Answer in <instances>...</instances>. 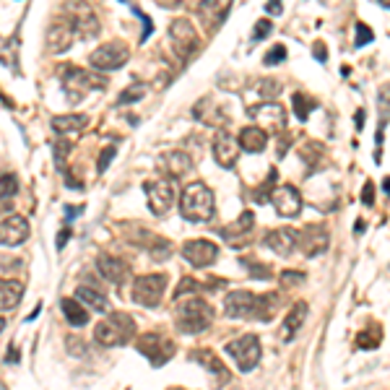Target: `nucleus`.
<instances>
[{
  "mask_svg": "<svg viewBox=\"0 0 390 390\" xmlns=\"http://www.w3.org/2000/svg\"><path fill=\"white\" fill-rule=\"evenodd\" d=\"M297 237H299V250L304 258H317L320 252L328 250V239H331L323 224H307L297 232Z\"/></svg>",
  "mask_w": 390,
  "mask_h": 390,
  "instance_id": "12",
  "label": "nucleus"
},
{
  "mask_svg": "<svg viewBox=\"0 0 390 390\" xmlns=\"http://www.w3.org/2000/svg\"><path fill=\"white\" fill-rule=\"evenodd\" d=\"M164 292H167V276L164 273H146V276H138L133 281V302L146 307V310L159 307L164 299Z\"/></svg>",
  "mask_w": 390,
  "mask_h": 390,
  "instance_id": "5",
  "label": "nucleus"
},
{
  "mask_svg": "<svg viewBox=\"0 0 390 390\" xmlns=\"http://www.w3.org/2000/svg\"><path fill=\"white\" fill-rule=\"evenodd\" d=\"M271 203L279 211V216L294 219L299 216V211H302V195L294 185H279V187H273Z\"/></svg>",
  "mask_w": 390,
  "mask_h": 390,
  "instance_id": "13",
  "label": "nucleus"
},
{
  "mask_svg": "<svg viewBox=\"0 0 390 390\" xmlns=\"http://www.w3.org/2000/svg\"><path fill=\"white\" fill-rule=\"evenodd\" d=\"M0 195H3V208L8 211V203L16 195V177L13 174H3V183H0Z\"/></svg>",
  "mask_w": 390,
  "mask_h": 390,
  "instance_id": "36",
  "label": "nucleus"
},
{
  "mask_svg": "<svg viewBox=\"0 0 390 390\" xmlns=\"http://www.w3.org/2000/svg\"><path fill=\"white\" fill-rule=\"evenodd\" d=\"M266 248L273 250L276 255H281V258H289L294 250L299 248V237H297V232L289 227H281V229H271L268 234H266Z\"/></svg>",
  "mask_w": 390,
  "mask_h": 390,
  "instance_id": "20",
  "label": "nucleus"
},
{
  "mask_svg": "<svg viewBox=\"0 0 390 390\" xmlns=\"http://www.w3.org/2000/svg\"><path fill=\"white\" fill-rule=\"evenodd\" d=\"M143 193L149 198V208L154 216H164L174 206V185L172 180H146Z\"/></svg>",
  "mask_w": 390,
  "mask_h": 390,
  "instance_id": "9",
  "label": "nucleus"
},
{
  "mask_svg": "<svg viewBox=\"0 0 390 390\" xmlns=\"http://www.w3.org/2000/svg\"><path fill=\"white\" fill-rule=\"evenodd\" d=\"M29 237V221L19 214H6L3 219V224H0V242H3V248H19L21 242H26Z\"/></svg>",
  "mask_w": 390,
  "mask_h": 390,
  "instance_id": "17",
  "label": "nucleus"
},
{
  "mask_svg": "<svg viewBox=\"0 0 390 390\" xmlns=\"http://www.w3.org/2000/svg\"><path fill=\"white\" fill-rule=\"evenodd\" d=\"M232 6H234V0H201L198 3V16H201L208 34H214L221 24L227 21Z\"/></svg>",
  "mask_w": 390,
  "mask_h": 390,
  "instance_id": "14",
  "label": "nucleus"
},
{
  "mask_svg": "<svg viewBox=\"0 0 390 390\" xmlns=\"http://www.w3.org/2000/svg\"><path fill=\"white\" fill-rule=\"evenodd\" d=\"M65 16L73 21L78 34H84V37H97V32H99L97 11L89 6L86 0H68V3H65Z\"/></svg>",
  "mask_w": 390,
  "mask_h": 390,
  "instance_id": "10",
  "label": "nucleus"
},
{
  "mask_svg": "<svg viewBox=\"0 0 390 390\" xmlns=\"http://www.w3.org/2000/svg\"><path fill=\"white\" fill-rule=\"evenodd\" d=\"M315 57H317L320 63H325V60H328V50H325L323 42H315Z\"/></svg>",
  "mask_w": 390,
  "mask_h": 390,
  "instance_id": "49",
  "label": "nucleus"
},
{
  "mask_svg": "<svg viewBox=\"0 0 390 390\" xmlns=\"http://www.w3.org/2000/svg\"><path fill=\"white\" fill-rule=\"evenodd\" d=\"M304 281V273L302 271H284L281 273V284H286V286H297V284Z\"/></svg>",
  "mask_w": 390,
  "mask_h": 390,
  "instance_id": "46",
  "label": "nucleus"
},
{
  "mask_svg": "<svg viewBox=\"0 0 390 390\" xmlns=\"http://www.w3.org/2000/svg\"><path fill=\"white\" fill-rule=\"evenodd\" d=\"M271 32H273V24L268 21V19H263V21L255 24V34H252V39H255V42H260V39H266V37H268Z\"/></svg>",
  "mask_w": 390,
  "mask_h": 390,
  "instance_id": "42",
  "label": "nucleus"
},
{
  "mask_svg": "<svg viewBox=\"0 0 390 390\" xmlns=\"http://www.w3.org/2000/svg\"><path fill=\"white\" fill-rule=\"evenodd\" d=\"M183 258L195 266V268H208V266H214L219 258V248L216 242H211V239L201 237V239H187L183 245Z\"/></svg>",
  "mask_w": 390,
  "mask_h": 390,
  "instance_id": "11",
  "label": "nucleus"
},
{
  "mask_svg": "<svg viewBox=\"0 0 390 390\" xmlns=\"http://www.w3.org/2000/svg\"><path fill=\"white\" fill-rule=\"evenodd\" d=\"M60 307H63V315L68 317V323L73 325V328H84V325L89 323V313L84 310V302L81 299H71V297H65L63 302H60Z\"/></svg>",
  "mask_w": 390,
  "mask_h": 390,
  "instance_id": "32",
  "label": "nucleus"
},
{
  "mask_svg": "<svg viewBox=\"0 0 390 390\" xmlns=\"http://www.w3.org/2000/svg\"><path fill=\"white\" fill-rule=\"evenodd\" d=\"M190 359H193V362H198V364H203V367H206L211 375H216L221 382H227V380H229V372L224 369L221 359H219L216 354L211 351V349H201V351H193V354H190Z\"/></svg>",
  "mask_w": 390,
  "mask_h": 390,
  "instance_id": "27",
  "label": "nucleus"
},
{
  "mask_svg": "<svg viewBox=\"0 0 390 390\" xmlns=\"http://www.w3.org/2000/svg\"><path fill=\"white\" fill-rule=\"evenodd\" d=\"M304 320H307V302H294L281 323V341H292L302 331Z\"/></svg>",
  "mask_w": 390,
  "mask_h": 390,
  "instance_id": "22",
  "label": "nucleus"
},
{
  "mask_svg": "<svg viewBox=\"0 0 390 390\" xmlns=\"http://www.w3.org/2000/svg\"><path fill=\"white\" fill-rule=\"evenodd\" d=\"M279 91H281V84L276 81V78H263L258 84V94L263 99H273V97H279Z\"/></svg>",
  "mask_w": 390,
  "mask_h": 390,
  "instance_id": "38",
  "label": "nucleus"
},
{
  "mask_svg": "<svg viewBox=\"0 0 390 390\" xmlns=\"http://www.w3.org/2000/svg\"><path fill=\"white\" fill-rule=\"evenodd\" d=\"M190 292H198V281H193V279H183V284L177 286V292H174V299H180V297H185V294Z\"/></svg>",
  "mask_w": 390,
  "mask_h": 390,
  "instance_id": "45",
  "label": "nucleus"
},
{
  "mask_svg": "<svg viewBox=\"0 0 390 390\" xmlns=\"http://www.w3.org/2000/svg\"><path fill=\"white\" fill-rule=\"evenodd\" d=\"M53 149H55V164L63 169L65 159H68V151L73 149V143L68 141V138H57V141L53 143Z\"/></svg>",
  "mask_w": 390,
  "mask_h": 390,
  "instance_id": "40",
  "label": "nucleus"
},
{
  "mask_svg": "<svg viewBox=\"0 0 390 390\" xmlns=\"http://www.w3.org/2000/svg\"><path fill=\"white\" fill-rule=\"evenodd\" d=\"M24 297V284L16 279H3L0 284V304H3V313H13Z\"/></svg>",
  "mask_w": 390,
  "mask_h": 390,
  "instance_id": "25",
  "label": "nucleus"
},
{
  "mask_svg": "<svg viewBox=\"0 0 390 390\" xmlns=\"http://www.w3.org/2000/svg\"><path fill=\"white\" fill-rule=\"evenodd\" d=\"M292 104H294V112H297V118L302 120H307L310 118V112H313L315 107H317V102H315L313 97H307V94H302V91H297L292 97Z\"/></svg>",
  "mask_w": 390,
  "mask_h": 390,
  "instance_id": "33",
  "label": "nucleus"
},
{
  "mask_svg": "<svg viewBox=\"0 0 390 390\" xmlns=\"http://www.w3.org/2000/svg\"><path fill=\"white\" fill-rule=\"evenodd\" d=\"M68 237H71V232H68V229H65V232H60V234H57V248L63 250L65 242H68Z\"/></svg>",
  "mask_w": 390,
  "mask_h": 390,
  "instance_id": "50",
  "label": "nucleus"
},
{
  "mask_svg": "<svg viewBox=\"0 0 390 390\" xmlns=\"http://www.w3.org/2000/svg\"><path fill=\"white\" fill-rule=\"evenodd\" d=\"M136 349H138L143 357L151 362L154 367H164V364L174 357V351H177V346H174L169 338H164L162 333H154V331L151 333L138 336Z\"/></svg>",
  "mask_w": 390,
  "mask_h": 390,
  "instance_id": "6",
  "label": "nucleus"
},
{
  "mask_svg": "<svg viewBox=\"0 0 390 390\" xmlns=\"http://www.w3.org/2000/svg\"><path fill=\"white\" fill-rule=\"evenodd\" d=\"M255 307H258V297L248 289L229 292L224 299V313L229 317H255Z\"/></svg>",
  "mask_w": 390,
  "mask_h": 390,
  "instance_id": "18",
  "label": "nucleus"
},
{
  "mask_svg": "<svg viewBox=\"0 0 390 390\" xmlns=\"http://www.w3.org/2000/svg\"><path fill=\"white\" fill-rule=\"evenodd\" d=\"M369 42H372V29L364 24H357V47H364Z\"/></svg>",
  "mask_w": 390,
  "mask_h": 390,
  "instance_id": "44",
  "label": "nucleus"
},
{
  "mask_svg": "<svg viewBox=\"0 0 390 390\" xmlns=\"http://www.w3.org/2000/svg\"><path fill=\"white\" fill-rule=\"evenodd\" d=\"M239 149H242L239 141L237 138H232L227 130H219L216 136H214V159H216L219 167L232 169V167L237 164Z\"/></svg>",
  "mask_w": 390,
  "mask_h": 390,
  "instance_id": "19",
  "label": "nucleus"
},
{
  "mask_svg": "<svg viewBox=\"0 0 390 390\" xmlns=\"http://www.w3.org/2000/svg\"><path fill=\"white\" fill-rule=\"evenodd\" d=\"M266 143H268V136H266V130L258 128V125H248V128L239 130V146H242V151L260 154L266 149Z\"/></svg>",
  "mask_w": 390,
  "mask_h": 390,
  "instance_id": "23",
  "label": "nucleus"
},
{
  "mask_svg": "<svg viewBox=\"0 0 390 390\" xmlns=\"http://www.w3.org/2000/svg\"><path fill=\"white\" fill-rule=\"evenodd\" d=\"M281 11H284V0H268V3H266V13L281 16Z\"/></svg>",
  "mask_w": 390,
  "mask_h": 390,
  "instance_id": "48",
  "label": "nucleus"
},
{
  "mask_svg": "<svg viewBox=\"0 0 390 390\" xmlns=\"http://www.w3.org/2000/svg\"><path fill=\"white\" fill-rule=\"evenodd\" d=\"M97 268L109 284H118V286L130 279V266H128V263H125V260H120V258H115V255H107V252H104V255H99Z\"/></svg>",
  "mask_w": 390,
  "mask_h": 390,
  "instance_id": "21",
  "label": "nucleus"
},
{
  "mask_svg": "<svg viewBox=\"0 0 390 390\" xmlns=\"http://www.w3.org/2000/svg\"><path fill=\"white\" fill-rule=\"evenodd\" d=\"M362 203L364 206H375V185L364 183V190H362Z\"/></svg>",
  "mask_w": 390,
  "mask_h": 390,
  "instance_id": "47",
  "label": "nucleus"
},
{
  "mask_svg": "<svg viewBox=\"0 0 390 390\" xmlns=\"http://www.w3.org/2000/svg\"><path fill=\"white\" fill-rule=\"evenodd\" d=\"M286 60V47L284 44H273L271 50L266 53V57H263V63L266 65H279Z\"/></svg>",
  "mask_w": 390,
  "mask_h": 390,
  "instance_id": "41",
  "label": "nucleus"
},
{
  "mask_svg": "<svg viewBox=\"0 0 390 390\" xmlns=\"http://www.w3.org/2000/svg\"><path fill=\"white\" fill-rule=\"evenodd\" d=\"M252 227H255V216H252V211H245V214H242V216H239L232 227L221 229V237L227 239L229 245H234V248H237V245H242L239 239L245 237V234H250Z\"/></svg>",
  "mask_w": 390,
  "mask_h": 390,
  "instance_id": "24",
  "label": "nucleus"
},
{
  "mask_svg": "<svg viewBox=\"0 0 390 390\" xmlns=\"http://www.w3.org/2000/svg\"><path fill=\"white\" fill-rule=\"evenodd\" d=\"M146 84H133L130 89H125L122 94H120L118 104H130V102H138V99H143V94H146Z\"/></svg>",
  "mask_w": 390,
  "mask_h": 390,
  "instance_id": "37",
  "label": "nucleus"
},
{
  "mask_svg": "<svg viewBox=\"0 0 390 390\" xmlns=\"http://www.w3.org/2000/svg\"><path fill=\"white\" fill-rule=\"evenodd\" d=\"M76 297L84 304H89L91 310H97V313H107L109 299L102 292H99V289H94V286H89V284H81V286L76 289Z\"/></svg>",
  "mask_w": 390,
  "mask_h": 390,
  "instance_id": "31",
  "label": "nucleus"
},
{
  "mask_svg": "<svg viewBox=\"0 0 390 390\" xmlns=\"http://www.w3.org/2000/svg\"><path fill=\"white\" fill-rule=\"evenodd\" d=\"M149 255H151L154 260H167L172 255V242L164 237H156V242H154L151 250H149Z\"/></svg>",
  "mask_w": 390,
  "mask_h": 390,
  "instance_id": "35",
  "label": "nucleus"
},
{
  "mask_svg": "<svg viewBox=\"0 0 390 390\" xmlns=\"http://www.w3.org/2000/svg\"><path fill=\"white\" fill-rule=\"evenodd\" d=\"M112 159H115V146H107V149H104V151L99 154V164H97L99 174L104 172V169H107L109 164H112Z\"/></svg>",
  "mask_w": 390,
  "mask_h": 390,
  "instance_id": "43",
  "label": "nucleus"
},
{
  "mask_svg": "<svg viewBox=\"0 0 390 390\" xmlns=\"http://www.w3.org/2000/svg\"><path fill=\"white\" fill-rule=\"evenodd\" d=\"M86 125H89L86 115H60V118H53V130L57 136H65V133L76 136V133H81Z\"/></svg>",
  "mask_w": 390,
  "mask_h": 390,
  "instance_id": "28",
  "label": "nucleus"
},
{
  "mask_svg": "<svg viewBox=\"0 0 390 390\" xmlns=\"http://www.w3.org/2000/svg\"><path fill=\"white\" fill-rule=\"evenodd\" d=\"M174 325L177 331L185 336H195V333H203L208 325L214 323V307L201 299V297H190V299H174Z\"/></svg>",
  "mask_w": 390,
  "mask_h": 390,
  "instance_id": "2",
  "label": "nucleus"
},
{
  "mask_svg": "<svg viewBox=\"0 0 390 390\" xmlns=\"http://www.w3.org/2000/svg\"><path fill=\"white\" fill-rule=\"evenodd\" d=\"M73 34H76L73 21L68 16H57L53 21V26L47 29V50L50 53H65V50H71Z\"/></svg>",
  "mask_w": 390,
  "mask_h": 390,
  "instance_id": "15",
  "label": "nucleus"
},
{
  "mask_svg": "<svg viewBox=\"0 0 390 390\" xmlns=\"http://www.w3.org/2000/svg\"><path fill=\"white\" fill-rule=\"evenodd\" d=\"M136 333V323L128 313H112L94 328V341L99 346H125Z\"/></svg>",
  "mask_w": 390,
  "mask_h": 390,
  "instance_id": "3",
  "label": "nucleus"
},
{
  "mask_svg": "<svg viewBox=\"0 0 390 390\" xmlns=\"http://www.w3.org/2000/svg\"><path fill=\"white\" fill-rule=\"evenodd\" d=\"M380 336H382V331H380V325L378 323H372L367 328V331H362L357 338V344L362 349H378L380 346Z\"/></svg>",
  "mask_w": 390,
  "mask_h": 390,
  "instance_id": "34",
  "label": "nucleus"
},
{
  "mask_svg": "<svg viewBox=\"0 0 390 390\" xmlns=\"http://www.w3.org/2000/svg\"><path fill=\"white\" fill-rule=\"evenodd\" d=\"M180 214L190 224H206L216 214V198L206 183H190L180 195Z\"/></svg>",
  "mask_w": 390,
  "mask_h": 390,
  "instance_id": "1",
  "label": "nucleus"
},
{
  "mask_svg": "<svg viewBox=\"0 0 390 390\" xmlns=\"http://www.w3.org/2000/svg\"><path fill=\"white\" fill-rule=\"evenodd\" d=\"M162 167L169 177H183L193 169V159L183 151H167L162 156Z\"/></svg>",
  "mask_w": 390,
  "mask_h": 390,
  "instance_id": "26",
  "label": "nucleus"
},
{
  "mask_svg": "<svg viewBox=\"0 0 390 390\" xmlns=\"http://www.w3.org/2000/svg\"><path fill=\"white\" fill-rule=\"evenodd\" d=\"M60 81H63V89L68 99L78 104V102H84L89 91H94V89H104V81H99L97 76H91L86 73L84 68H76V65H65L60 68Z\"/></svg>",
  "mask_w": 390,
  "mask_h": 390,
  "instance_id": "4",
  "label": "nucleus"
},
{
  "mask_svg": "<svg viewBox=\"0 0 390 390\" xmlns=\"http://www.w3.org/2000/svg\"><path fill=\"white\" fill-rule=\"evenodd\" d=\"M169 37L174 42V50L183 57H190L198 50V34H195L193 24L185 21V19H177V21L169 24Z\"/></svg>",
  "mask_w": 390,
  "mask_h": 390,
  "instance_id": "16",
  "label": "nucleus"
},
{
  "mask_svg": "<svg viewBox=\"0 0 390 390\" xmlns=\"http://www.w3.org/2000/svg\"><path fill=\"white\" fill-rule=\"evenodd\" d=\"M279 304H281V299H279V294L276 292L260 294L258 307H255V320H260V323H271L273 317H276V313H279Z\"/></svg>",
  "mask_w": 390,
  "mask_h": 390,
  "instance_id": "29",
  "label": "nucleus"
},
{
  "mask_svg": "<svg viewBox=\"0 0 390 390\" xmlns=\"http://www.w3.org/2000/svg\"><path fill=\"white\" fill-rule=\"evenodd\" d=\"M242 263H245V268L250 271L252 279H271V268L266 263H258V260H250V258H245Z\"/></svg>",
  "mask_w": 390,
  "mask_h": 390,
  "instance_id": "39",
  "label": "nucleus"
},
{
  "mask_svg": "<svg viewBox=\"0 0 390 390\" xmlns=\"http://www.w3.org/2000/svg\"><path fill=\"white\" fill-rule=\"evenodd\" d=\"M227 354L234 362H237V367L242 372H250V369L258 367L260 362V338L252 336V333H245V336L234 338V341H229L227 344Z\"/></svg>",
  "mask_w": 390,
  "mask_h": 390,
  "instance_id": "7",
  "label": "nucleus"
},
{
  "mask_svg": "<svg viewBox=\"0 0 390 390\" xmlns=\"http://www.w3.org/2000/svg\"><path fill=\"white\" fill-rule=\"evenodd\" d=\"M380 3H382V6H385V8H390V0H380Z\"/></svg>",
  "mask_w": 390,
  "mask_h": 390,
  "instance_id": "51",
  "label": "nucleus"
},
{
  "mask_svg": "<svg viewBox=\"0 0 390 390\" xmlns=\"http://www.w3.org/2000/svg\"><path fill=\"white\" fill-rule=\"evenodd\" d=\"M128 57H130L128 44L115 39V42H104L102 47H97L94 53L89 55V63H91V68H97V71H118V68H122V65L128 63Z\"/></svg>",
  "mask_w": 390,
  "mask_h": 390,
  "instance_id": "8",
  "label": "nucleus"
},
{
  "mask_svg": "<svg viewBox=\"0 0 390 390\" xmlns=\"http://www.w3.org/2000/svg\"><path fill=\"white\" fill-rule=\"evenodd\" d=\"M216 107V102L214 99H203L201 104H195V118L201 120V122H206V125H224L227 122V115L221 112V109H214Z\"/></svg>",
  "mask_w": 390,
  "mask_h": 390,
  "instance_id": "30",
  "label": "nucleus"
}]
</instances>
